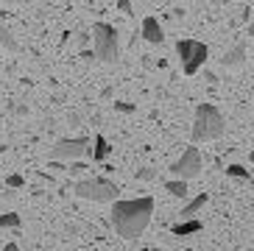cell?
Returning a JSON list of instances; mask_svg holds the SVG:
<instances>
[{"instance_id": "8", "label": "cell", "mask_w": 254, "mask_h": 251, "mask_svg": "<svg viewBox=\"0 0 254 251\" xmlns=\"http://www.w3.org/2000/svg\"><path fill=\"white\" fill-rule=\"evenodd\" d=\"M140 34H142V39L151 42V45H162L165 42V31H162V25H159L157 17H145V20H142Z\"/></svg>"}, {"instance_id": "22", "label": "cell", "mask_w": 254, "mask_h": 251, "mask_svg": "<svg viewBox=\"0 0 254 251\" xmlns=\"http://www.w3.org/2000/svg\"><path fill=\"white\" fill-rule=\"evenodd\" d=\"M3 251H20V246H17V243H6V246H3Z\"/></svg>"}, {"instance_id": "14", "label": "cell", "mask_w": 254, "mask_h": 251, "mask_svg": "<svg viewBox=\"0 0 254 251\" xmlns=\"http://www.w3.org/2000/svg\"><path fill=\"white\" fill-rule=\"evenodd\" d=\"M0 45H3V51H8V53H20V42L14 39V34H11L6 25H0Z\"/></svg>"}, {"instance_id": "3", "label": "cell", "mask_w": 254, "mask_h": 251, "mask_svg": "<svg viewBox=\"0 0 254 251\" xmlns=\"http://www.w3.org/2000/svg\"><path fill=\"white\" fill-rule=\"evenodd\" d=\"M92 45H95V59L104 64H115L120 56L118 28L109 22H95L92 25Z\"/></svg>"}, {"instance_id": "9", "label": "cell", "mask_w": 254, "mask_h": 251, "mask_svg": "<svg viewBox=\"0 0 254 251\" xmlns=\"http://www.w3.org/2000/svg\"><path fill=\"white\" fill-rule=\"evenodd\" d=\"M246 62V45H235V48H229V51L221 56V64L229 67V70H235V67H240Z\"/></svg>"}, {"instance_id": "25", "label": "cell", "mask_w": 254, "mask_h": 251, "mask_svg": "<svg viewBox=\"0 0 254 251\" xmlns=\"http://www.w3.org/2000/svg\"><path fill=\"white\" fill-rule=\"evenodd\" d=\"M137 251H148V249H137Z\"/></svg>"}, {"instance_id": "12", "label": "cell", "mask_w": 254, "mask_h": 251, "mask_svg": "<svg viewBox=\"0 0 254 251\" xmlns=\"http://www.w3.org/2000/svg\"><path fill=\"white\" fill-rule=\"evenodd\" d=\"M207 201H209L207 192H198L193 201H187V204H185V209H182V218H185V221H190V218H193L198 209H204V204H207Z\"/></svg>"}, {"instance_id": "7", "label": "cell", "mask_w": 254, "mask_h": 251, "mask_svg": "<svg viewBox=\"0 0 254 251\" xmlns=\"http://www.w3.org/2000/svg\"><path fill=\"white\" fill-rule=\"evenodd\" d=\"M207 56H209V48H207L204 42H195L193 51H190V59L182 64L185 75H195V73H198V70L204 67V62H207Z\"/></svg>"}, {"instance_id": "6", "label": "cell", "mask_w": 254, "mask_h": 251, "mask_svg": "<svg viewBox=\"0 0 254 251\" xmlns=\"http://www.w3.org/2000/svg\"><path fill=\"white\" fill-rule=\"evenodd\" d=\"M171 173L173 179H195L201 173V154H198V148H187L185 154L171 165Z\"/></svg>"}, {"instance_id": "18", "label": "cell", "mask_w": 254, "mask_h": 251, "mask_svg": "<svg viewBox=\"0 0 254 251\" xmlns=\"http://www.w3.org/2000/svg\"><path fill=\"white\" fill-rule=\"evenodd\" d=\"M6 185L11 187V190H20V187H25V179L20 176V173H11V176L6 179Z\"/></svg>"}, {"instance_id": "21", "label": "cell", "mask_w": 254, "mask_h": 251, "mask_svg": "<svg viewBox=\"0 0 254 251\" xmlns=\"http://www.w3.org/2000/svg\"><path fill=\"white\" fill-rule=\"evenodd\" d=\"M204 81H207V84H218V75L212 73V70H204Z\"/></svg>"}, {"instance_id": "23", "label": "cell", "mask_w": 254, "mask_h": 251, "mask_svg": "<svg viewBox=\"0 0 254 251\" xmlns=\"http://www.w3.org/2000/svg\"><path fill=\"white\" fill-rule=\"evenodd\" d=\"M249 37H254V22H249Z\"/></svg>"}, {"instance_id": "16", "label": "cell", "mask_w": 254, "mask_h": 251, "mask_svg": "<svg viewBox=\"0 0 254 251\" xmlns=\"http://www.w3.org/2000/svg\"><path fill=\"white\" fill-rule=\"evenodd\" d=\"M226 176H232V179H243V182H249V170L243 168V165H229V168H226Z\"/></svg>"}, {"instance_id": "4", "label": "cell", "mask_w": 254, "mask_h": 251, "mask_svg": "<svg viewBox=\"0 0 254 251\" xmlns=\"http://www.w3.org/2000/svg\"><path fill=\"white\" fill-rule=\"evenodd\" d=\"M73 192L84 201H95V204H115L120 195V187L109 179H87V182H75Z\"/></svg>"}, {"instance_id": "15", "label": "cell", "mask_w": 254, "mask_h": 251, "mask_svg": "<svg viewBox=\"0 0 254 251\" xmlns=\"http://www.w3.org/2000/svg\"><path fill=\"white\" fill-rule=\"evenodd\" d=\"M17 226H20V215L17 212L0 215V229H17Z\"/></svg>"}, {"instance_id": "17", "label": "cell", "mask_w": 254, "mask_h": 251, "mask_svg": "<svg viewBox=\"0 0 254 251\" xmlns=\"http://www.w3.org/2000/svg\"><path fill=\"white\" fill-rule=\"evenodd\" d=\"M118 11H123L126 17H137L134 6H131V0H118Z\"/></svg>"}, {"instance_id": "24", "label": "cell", "mask_w": 254, "mask_h": 251, "mask_svg": "<svg viewBox=\"0 0 254 251\" xmlns=\"http://www.w3.org/2000/svg\"><path fill=\"white\" fill-rule=\"evenodd\" d=\"M249 159H252V162H254V151H252V154H249Z\"/></svg>"}, {"instance_id": "11", "label": "cell", "mask_w": 254, "mask_h": 251, "mask_svg": "<svg viewBox=\"0 0 254 251\" xmlns=\"http://www.w3.org/2000/svg\"><path fill=\"white\" fill-rule=\"evenodd\" d=\"M90 154H92V162H104L106 156L112 154V148H109V142H106L104 134H95V140H92Z\"/></svg>"}, {"instance_id": "5", "label": "cell", "mask_w": 254, "mask_h": 251, "mask_svg": "<svg viewBox=\"0 0 254 251\" xmlns=\"http://www.w3.org/2000/svg\"><path fill=\"white\" fill-rule=\"evenodd\" d=\"M90 151V137H64L48 151L51 159H78Z\"/></svg>"}, {"instance_id": "13", "label": "cell", "mask_w": 254, "mask_h": 251, "mask_svg": "<svg viewBox=\"0 0 254 251\" xmlns=\"http://www.w3.org/2000/svg\"><path fill=\"white\" fill-rule=\"evenodd\" d=\"M165 190L171 192L173 198H182V201L187 198V182L185 179H168V182H165Z\"/></svg>"}, {"instance_id": "10", "label": "cell", "mask_w": 254, "mask_h": 251, "mask_svg": "<svg viewBox=\"0 0 254 251\" xmlns=\"http://www.w3.org/2000/svg\"><path fill=\"white\" fill-rule=\"evenodd\" d=\"M204 229V223L198 221V218H190V221H179V223H173L171 232L176 237H187V235H195V232H201Z\"/></svg>"}, {"instance_id": "2", "label": "cell", "mask_w": 254, "mask_h": 251, "mask_svg": "<svg viewBox=\"0 0 254 251\" xmlns=\"http://www.w3.org/2000/svg\"><path fill=\"white\" fill-rule=\"evenodd\" d=\"M226 131L224 115L215 109L212 104H198L195 106V118H193V128L190 137L193 142H209V140H221Z\"/></svg>"}, {"instance_id": "20", "label": "cell", "mask_w": 254, "mask_h": 251, "mask_svg": "<svg viewBox=\"0 0 254 251\" xmlns=\"http://www.w3.org/2000/svg\"><path fill=\"white\" fill-rule=\"evenodd\" d=\"M115 109H118L120 115H134V112H137V106L126 104V101H118V104H115Z\"/></svg>"}, {"instance_id": "1", "label": "cell", "mask_w": 254, "mask_h": 251, "mask_svg": "<svg viewBox=\"0 0 254 251\" xmlns=\"http://www.w3.org/2000/svg\"><path fill=\"white\" fill-rule=\"evenodd\" d=\"M112 226L123 240H134L145 232V226L151 223L154 215V198L142 195V198L131 201H115L112 204Z\"/></svg>"}, {"instance_id": "19", "label": "cell", "mask_w": 254, "mask_h": 251, "mask_svg": "<svg viewBox=\"0 0 254 251\" xmlns=\"http://www.w3.org/2000/svg\"><path fill=\"white\" fill-rule=\"evenodd\" d=\"M137 179H140V182H154L157 173H154V168H142V170H137Z\"/></svg>"}]
</instances>
